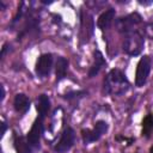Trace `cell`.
Returning a JSON list of instances; mask_svg holds the SVG:
<instances>
[{
  "label": "cell",
  "instance_id": "cell-2",
  "mask_svg": "<svg viewBox=\"0 0 153 153\" xmlns=\"http://www.w3.org/2000/svg\"><path fill=\"white\" fill-rule=\"evenodd\" d=\"M145 45V38L140 30L135 29L124 35L123 41V50L130 56H136L141 53Z\"/></svg>",
  "mask_w": 153,
  "mask_h": 153
},
{
  "label": "cell",
  "instance_id": "cell-16",
  "mask_svg": "<svg viewBox=\"0 0 153 153\" xmlns=\"http://www.w3.org/2000/svg\"><path fill=\"white\" fill-rule=\"evenodd\" d=\"M86 94V92L85 91H74V92H68V93H66L63 97L66 98V99H73V98H80V97H82V96H85Z\"/></svg>",
  "mask_w": 153,
  "mask_h": 153
},
{
  "label": "cell",
  "instance_id": "cell-14",
  "mask_svg": "<svg viewBox=\"0 0 153 153\" xmlns=\"http://www.w3.org/2000/svg\"><path fill=\"white\" fill-rule=\"evenodd\" d=\"M153 131V115L148 114L142 121V135L149 137Z\"/></svg>",
  "mask_w": 153,
  "mask_h": 153
},
{
  "label": "cell",
  "instance_id": "cell-4",
  "mask_svg": "<svg viewBox=\"0 0 153 153\" xmlns=\"http://www.w3.org/2000/svg\"><path fill=\"white\" fill-rule=\"evenodd\" d=\"M151 67H152V62L149 56L145 55L139 60L135 72V85L137 87H141L146 84L147 78L151 73Z\"/></svg>",
  "mask_w": 153,
  "mask_h": 153
},
{
  "label": "cell",
  "instance_id": "cell-6",
  "mask_svg": "<svg viewBox=\"0 0 153 153\" xmlns=\"http://www.w3.org/2000/svg\"><path fill=\"white\" fill-rule=\"evenodd\" d=\"M42 131H43V120L41 117H38L35 121V123L32 124V127H31V129H30V131L27 133V136H26V141H27V143H29V146L32 151H35L39 147Z\"/></svg>",
  "mask_w": 153,
  "mask_h": 153
},
{
  "label": "cell",
  "instance_id": "cell-11",
  "mask_svg": "<svg viewBox=\"0 0 153 153\" xmlns=\"http://www.w3.org/2000/svg\"><path fill=\"white\" fill-rule=\"evenodd\" d=\"M105 65H106V62H105V60H104V57H103V54H102L99 50H96V51H94V60H93V63L91 65L90 71H88V76H90V78L96 76Z\"/></svg>",
  "mask_w": 153,
  "mask_h": 153
},
{
  "label": "cell",
  "instance_id": "cell-3",
  "mask_svg": "<svg viewBox=\"0 0 153 153\" xmlns=\"http://www.w3.org/2000/svg\"><path fill=\"white\" fill-rule=\"evenodd\" d=\"M109 129V126L105 121H98L96 122L94 127L92 129H84L81 133L82 135V140L85 145H88L91 142L98 141Z\"/></svg>",
  "mask_w": 153,
  "mask_h": 153
},
{
  "label": "cell",
  "instance_id": "cell-19",
  "mask_svg": "<svg viewBox=\"0 0 153 153\" xmlns=\"http://www.w3.org/2000/svg\"><path fill=\"white\" fill-rule=\"evenodd\" d=\"M139 4H141V5H149V4H153V0H151V1H142V0H139Z\"/></svg>",
  "mask_w": 153,
  "mask_h": 153
},
{
  "label": "cell",
  "instance_id": "cell-17",
  "mask_svg": "<svg viewBox=\"0 0 153 153\" xmlns=\"http://www.w3.org/2000/svg\"><path fill=\"white\" fill-rule=\"evenodd\" d=\"M0 90H1V97H0V100L2 102L4 98H5V88H4V86H0Z\"/></svg>",
  "mask_w": 153,
  "mask_h": 153
},
{
  "label": "cell",
  "instance_id": "cell-5",
  "mask_svg": "<svg viewBox=\"0 0 153 153\" xmlns=\"http://www.w3.org/2000/svg\"><path fill=\"white\" fill-rule=\"evenodd\" d=\"M141 23H142V17L139 13L134 12V13H130L128 16H124V17H121L120 19H117L116 26H117L118 31H121L126 35L127 32L135 30V27L137 25H140Z\"/></svg>",
  "mask_w": 153,
  "mask_h": 153
},
{
  "label": "cell",
  "instance_id": "cell-13",
  "mask_svg": "<svg viewBox=\"0 0 153 153\" xmlns=\"http://www.w3.org/2000/svg\"><path fill=\"white\" fill-rule=\"evenodd\" d=\"M68 68V60L66 57H57L56 65H55V74H56V81H60L65 78L66 72Z\"/></svg>",
  "mask_w": 153,
  "mask_h": 153
},
{
  "label": "cell",
  "instance_id": "cell-15",
  "mask_svg": "<svg viewBox=\"0 0 153 153\" xmlns=\"http://www.w3.org/2000/svg\"><path fill=\"white\" fill-rule=\"evenodd\" d=\"M16 147H17V151L18 153H31V148L27 143V141L24 139V137H18L17 141H16Z\"/></svg>",
  "mask_w": 153,
  "mask_h": 153
},
{
  "label": "cell",
  "instance_id": "cell-12",
  "mask_svg": "<svg viewBox=\"0 0 153 153\" xmlns=\"http://www.w3.org/2000/svg\"><path fill=\"white\" fill-rule=\"evenodd\" d=\"M36 109H37V111H38L39 117L43 120V118L47 116V114H48V111H49V109H50V100H49V97H48L47 94H41V96L38 97Z\"/></svg>",
  "mask_w": 153,
  "mask_h": 153
},
{
  "label": "cell",
  "instance_id": "cell-20",
  "mask_svg": "<svg viewBox=\"0 0 153 153\" xmlns=\"http://www.w3.org/2000/svg\"><path fill=\"white\" fill-rule=\"evenodd\" d=\"M151 153H153V147H152V148H151Z\"/></svg>",
  "mask_w": 153,
  "mask_h": 153
},
{
  "label": "cell",
  "instance_id": "cell-10",
  "mask_svg": "<svg viewBox=\"0 0 153 153\" xmlns=\"http://www.w3.org/2000/svg\"><path fill=\"white\" fill-rule=\"evenodd\" d=\"M30 99L27 96H25L24 93H18L16 94L14 97V100H13V105H14V109L19 114H25L27 112V110L30 109Z\"/></svg>",
  "mask_w": 153,
  "mask_h": 153
},
{
  "label": "cell",
  "instance_id": "cell-8",
  "mask_svg": "<svg viewBox=\"0 0 153 153\" xmlns=\"http://www.w3.org/2000/svg\"><path fill=\"white\" fill-rule=\"evenodd\" d=\"M53 67V55L51 54H42L37 62H36V68L35 72L37 74V76L39 78H47L50 74Z\"/></svg>",
  "mask_w": 153,
  "mask_h": 153
},
{
  "label": "cell",
  "instance_id": "cell-9",
  "mask_svg": "<svg viewBox=\"0 0 153 153\" xmlns=\"http://www.w3.org/2000/svg\"><path fill=\"white\" fill-rule=\"evenodd\" d=\"M115 14H116V12H115L114 8L106 10L105 12H103V13L99 16V18H98V20H97V26H98L100 30H106V29H109V27L111 26L114 19H115Z\"/></svg>",
  "mask_w": 153,
  "mask_h": 153
},
{
  "label": "cell",
  "instance_id": "cell-18",
  "mask_svg": "<svg viewBox=\"0 0 153 153\" xmlns=\"http://www.w3.org/2000/svg\"><path fill=\"white\" fill-rule=\"evenodd\" d=\"M1 128H2V129H1V135H4L5 131H6V123H5V122L1 123Z\"/></svg>",
  "mask_w": 153,
  "mask_h": 153
},
{
  "label": "cell",
  "instance_id": "cell-7",
  "mask_svg": "<svg viewBox=\"0 0 153 153\" xmlns=\"http://www.w3.org/2000/svg\"><path fill=\"white\" fill-rule=\"evenodd\" d=\"M74 141H75V133L71 127H67L63 130L60 141L55 146V152L56 153H67L73 147Z\"/></svg>",
  "mask_w": 153,
  "mask_h": 153
},
{
  "label": "cell",
  "instance_id": "cell-1",
  "mask_svg": "<svg viewBox=\"0 0 153 153\" xmlns=\"http://www.w3.org/2000/svg\"><path fill=\"white\" fill-rule=\"evenodd\" d=\"M129 88V81L126 74L118 69H111L104 80V92L110 96H121Z\"/></svg>",
  "mask_w": 153,
  "mask_h": 153
}]
</instances>
